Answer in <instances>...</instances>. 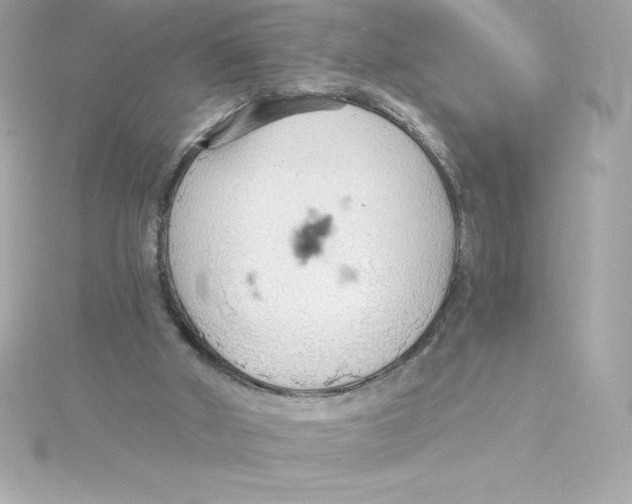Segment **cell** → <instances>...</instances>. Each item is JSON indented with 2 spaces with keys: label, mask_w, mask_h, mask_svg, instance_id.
I'll list each match as a JSON object with an SVG mask.
<instances>
[{
  "label": "cell",
  "mask_w": 632,
  "mask_h": 504,
  "mask_svg": "<svg viewBox=\"0 0 632 504\" xmlns=\"http://www.w3.org/2000/svg\"><path fill=\"white\" fill-rule=\"evenodd\" d=\"M457 256L450 204L369 147L272 146L171 218L166 261L202 341L261 386L368 380L427 333Z\"/></svg>",
  "instance_id": "1"
}]
</instances>
